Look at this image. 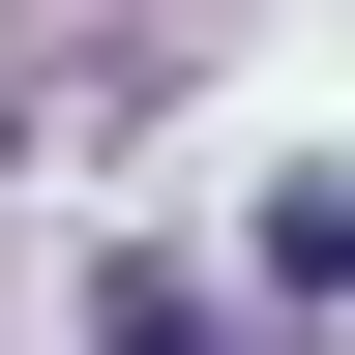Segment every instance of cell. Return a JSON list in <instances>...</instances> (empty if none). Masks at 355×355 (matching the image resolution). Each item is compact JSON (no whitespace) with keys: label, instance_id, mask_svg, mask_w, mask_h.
<instances>
[{"label":"cell","instance_id":"cell-1","mask_svg":"<svg viewBox=\"0 0 355 355\" xmlns=\"http://www.w3.org/2000/svg\"><path fill=\"white\" fill-rule=\"evenodd\" d=\"M89 355H237V326H207L178 266H89Z\"/></svg>","mask_w":355,"mask_h":355}]
</instances>
